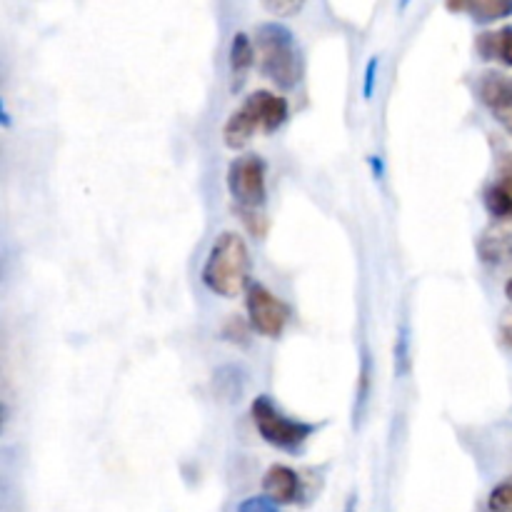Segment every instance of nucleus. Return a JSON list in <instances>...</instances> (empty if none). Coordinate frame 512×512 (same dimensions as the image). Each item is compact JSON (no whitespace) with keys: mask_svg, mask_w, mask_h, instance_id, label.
Returning a JSON list of instances; mask_svg holds the SVG:
<instances>
[{"mask_svg":"<svg viewBox=\"0 0 512 512\" xmlns=\"http://www.w3.org/2000/svg\"><path fill=\"white\" fill-rule=\"evenodd\" d=\"M203 283L210 293L223 298H238L248 290L253 280H250V250L243 235L225 230L213 240L203 265Z\"/></svg>","mask_w":512,"mask_h":512,"instance_id":"f257e3e1","label":"nucleus"},{"mask_svg":"<svg viewBox=\"0 0 512 512\" xmlns=\"http://www.w3.org/2000/svg\"><path fill=\"white\" fill-rule=\"evenodd\" d=\"M490 512H512V475L500 480L488 498Z\"/></svg>","mask_w":512,"mask_h":512,"instance_id":"f3484780","label":"nucleus"},{"mask_svg":"<svg viewBox=\"0 0 512 512\" xmlns=\"http://www.w3.org/2000/svg\"><path fill=\"white\" fill-rule=\"evenodd\" d=\"M485 208L493 218L512 220V153L500 158L498 175L485 188Z\"/></svg>","mask_w":512,"mask_h":512,"instance_id":"6e6552de","label":"nucleus"},{"mask_svg":"<svg viewBox=\"0 0 512 512\" xmlns=\"http://www.w3.org/2000/svg\"><path fill=\"white\" fill-rule=\"evenodd\" d=\"M255 133H258V123H255L253 115L248 113V108L240 105V108H235L233 113H230L228 123H225L223 140L230 150H240L248 145V140L253 138Z\"/></svg>","mask_w":512,"mask_h":512,"instance_id":"f8f14e48","label":"nucleus"},{"mask_svg":"<svg viewBox=\"0 0 512 512\" xmlns=\"http://www.w3.org/2000/svg\"><path fill=\"white\" fill-rule=\"evenodd\" d=\"M450 10L468 13L478 23H493L512 15V0H468V3H448Z\"/></svg>","mask_w":512,"mask_h":512,"instance_id":"ddd939ff","label":"nucleus"},{"mask_svg":"<svg viewBox=\"0 0 512 512\" xmlns=\"http://www.w3.org/2000/svg\"><path fill=\"white\" fill-rule=\"evenodd\" d=\"M255 40H250L248 33L238 30L230 40V80H233V90L238 93L245 85V78H248L250 68L255 65Z\"/></svg>","mask_w":512,"mask_h":512,"instance_id":"9d476101","label":"nucleus"},{"mask_svg":"<svg viewBox=\"0 0 512 512\" xmlns=\"http://www.w3.org/2000/svg\"><path fill=\"white\" fill-rule=\"evenodd\" d=\"M265 10L278 15H290V13H300V10H303V3H265Z\"/></svg>","mask_w":512,"mask_h":512,"instance_id":"aec40b11","label":"nucleus"},{"mask_svg":"<svg viewBox=\"0 0 512 512\" xmlns=\"http://www.w3.org/2000/svg\"><path fill=\"white\" fill-rule=\"evenodd\" d=\"M250 415H253V425L260 433V438L268 445H273L275 450H283L288 455L303 453L310 435L318 430V425L288 418L283 410H278V405L268 395H260V398L253 400Z\"/></svg>","mask_w":512,"mask_h":512,"instance_id":"7ed1b4c3","label":"nucleus"},{"mask_svg":"<svg viewBox=\"0 0 512 512\" xmlns=\"http://www.w3.org/2000/svg\"><path fill=\"white\" fill-rule=\"evenodd\" d=\"M478 253L485 263L512 268V230H490L480 238Z\"/></svg>","mask_w":512,"mask_h":512,"instance_id":"9b49d317","label":"nucleus"},{"mask_svg":"<svg viewBox=\"0 0 512 512\" xmlns=\"http://www.w3.org/2000/svg\"><path fill=\"white\" fill-rule=\"evenodd\" d=\"M243 105L250 110L253 120L258 123V130H263V133H275L290 115L288 100L278 93H270V90H255L245 98Z\"/></svg>","mask_w":512,"mask_h":512,"instance_id":"0eeeda50","label":"nucleus"},{"mask_svg":"<svg viewBox=\"0 0 512 512\" xmlns=\"http://www.w3.org/2000/svg\"><path fill=\"white\" fill-rule=\"evenodd\" d=\"M378 58H370L368 68H365V83H363V98L370 100L375 93V73H378Z\"/></svg>","mask_w":512,"mask_h":512,"instance_id":"6ab92c4d","label":"nucleus"},{"mask_svg":"<svg viewBox=\"0 0 512 512\" xmlns=\"http://www.w3.org/2000/svg\"><path fill=\"white\" fill-rule=\"evenodd\" d=\"M505 295H508V300L512 303V278L505 283Z\"/></svg>","mask_w":512,"mask_h":512,"instance_id":"5701e85b","label":"nucleus"},{"mask_svg":"<svg viewBox=\"0 0 512 512\" xmlns=\"http://www.w3.org/2000/svg\"><path fill=\"white\" fill-rule=\"evenodd\" d=\"M343 512H358V495L350 493L348 500H345V510Z\"/></svg>","mask_w":512,"mask_h":512,"instance_id":"4be33fe9","label":"nucleus"},{"mask_svg":"<svg viewBox=\"0 0 512 512\" xmlns=\"http://www.w3.org/2000/svg\"><path fill=\"white\" fill-rule=\"evenodd\" d=\"M255 48L260 53V70L265 78H270L283 90L298 85L303 75V60H300L298 43L288 25L278 20L260 23L255 28Z\"/></svg>","mask_w":512,"mask_h":512,"instance_id":"f03ea898","label":"nucleus"},{"mask_svg":"<svg viewBox=\"0 0 512 512\" xmlns=\"http://www.w3.org/2000/svg\"><path fill=\"white\" fill-rule=\"evenodd\" d=\"M480 103L512 135V75L488 70L478 78Z\"/></svg>","mask_w":512,"mask_h":512,"instance_id":"423d86ee","label":"nucleus"},{"mask_svg":"<svg viewBox=\"0 0 512 512\" xmlns=\"http://www.w3.org/2000/svg\"><path fill=\"white\" fill-rule=\"evenodd\" d=\"M478 50L483 58L500 60V63L510 65L512 68V25L485 33L478 38Z\"/></svg>","mask_w":512,"mask_h":512,"instance_id":"4468645a","label":"nucleus"},{"mask_svg":"<svg viewBox=\"0 0 512 512\" xmlns=\"http://www.w3.org/2000/svg\"><path fill=\"white\" fill-rule=\"evenodd\" d=\"M500 333H503V338L512 345V315H508V318L503 320V328H500Z\"/></svg>","mask_w":512,"mask_h":512,"instance_id":"412c9836","label":"nucleus"},{"mask_svg":"<svg viewBox=\"0 0 512 512\" xmlns=\"http://www.w3.org/2000/svg\"><path fill=\"white\" fill-rule=\"evenodd\" d=\"M235 512H280V505L268 495H253V498H245Z\"/></svg>","mask_w":512,"mask_h":512,"instance_id":"a211bd4d","label":"nucleus"},{"mask_svg":"<svg viewBox=\"0 0 512 512\" xmlns=\"http://www.w3.org/2000/svg\"><path fill=\"white\" fill-rule=\"evenodd\" d=\"M263 488L268 498H273L278 505H293L298 503L300 495H303V483H300V475L295 473L288 465H270L268 473L263 475Z\"/></svg>","mask_w":512,"mask_h":512,"instance_id":"1a4fd4ad","label":"nucleus"},{"mask_svg":"<svg viewBox=\"0 0 512 512\" xmlns=\"http://www.w3.org/2000/svg\"><path fill=\"white\" fill-rule=\"evenodd\" d=\"M245 310L248 323L263 338H280L288 328L290 308L263 283H250L245 290Z\"/></svg>","mask_w":512,"mask_h":512,"instance_id":"39448f33","label":"nucleus"},{"mask_svg":"<svg viewBox=\"0 0 512 512\" xmlns=\"http://www.w3.org/2000/svg\"><path fill=\"white\" fill-rule=\"evenodd\" d=\"M410 373V325L408 320L398 325V348H395V375L405 378Z\"/></svg>","mask_w":512,"mask_h":512,"instance_id":"dca6fc26","label":"nucleus"},{"mask_svg":"<svg viewBox=\"0 0 512 512\" xmlns=\"http://www.w3.org/2000/svg\"><path fill=\"white\" fill-rule=\"evenodd\" d=\"M228 190L235 203L243 208V213L263 208L265 198H268V165H265V160L255 153L238 155L228 165Z\"/></svg>","mask_w":512,"mask_h":512,"instance_id":"20e7f679","label":"nucleus"},{"mask_svg":"<svg viewBox=\"0 0 512 512\" xmlns=\"http://www.w3.org/2000/svg\"><path fill=\"white\" fill-rule=\"evenodd\" d=\"M360 383H358V398H355V410H353V425L355 430L363 423L365 413H368L370 403V388H373V358H370V350L363 348V363H360Z\"/></svg>","mask_w":512,"mask_h":512,"instance_id":"2eb2a0df","label":"nucleus"}]
</instances>
